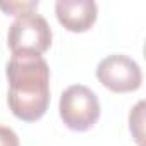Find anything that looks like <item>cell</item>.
Instances as JSON below:
<instances>
[{
    "label": "cell",
    "instance_id": "6",
    "mask_svg": "<svg viewBox=\"0 0 146 146\" xmlns=\"http://www.w3.org/2000/svg\"><path fill=\"white\" fill-rule=\"evenodd\" d=\"M143 122H144V102H137L134 108H131L129 113V129L134 137V141L143 146Z\"/></svg>",
    "mask_w": 146,
    "mask_h": 146
},
{
    "label": "cell",
    "instance_id": "8",
    "mask_svg": "<svg viewBox=\"0 0 146 146\" xmlns=\"http://www.w3.org/2000/svg\"><path fill=\"white\" fill-rule=\"evenodd\" d=\"M0 146H21L17 134L7 125H0Z\"/></svg>",
    "mask_w": 146,
    "mask_h": 146
},
{
    "label": "cell",
    "instance_id": "4",
    "mask_svg": "<svg viewBox=\"0 0 146 146\" xmlns=\"http://www.w3.org/2000/svg\"><path fill=\"white\" fill-rule=\"evenodd\" d=\"M96 79L113 93H132L143 83V72L127 55H108L96 67Z\"/></svg>",
    "mask_w": 146,
    "mask_h": 146
},
{
    "label": "cell",
    "instance_id": "3",
    "mask_svg": "<svg viewBox=\"0 0 146 146\" xmlns=\"http://www.w3.org/2000/svg\"><path fill=\"white\" fill-rule=\"evenodd\" d=\"M7 45L12 55L45 53L52 45V29L48 21L36 12H28L17 17L9 28Z\"/></svg>",
    "mask_w": 146,
    "mask_h": 146
},
{
    "label": "cell",
    "instance_id": "1",
    "mask_svg": "<svg viewBox=\"0 0 146 146\" xmlns=\"http://www.w3.org/2000/svg\"><path fill=\"white\" fill-rule=\"evenodd\" d=\"M7 103L23 122L40 120L50 105V67L41 55L16 53L7 62Z\"/></svg>",
    "mask_w": 146,
    "mask_h": 146
},
{
    "label": "cell",
    "instance_id": "7",
    "mask_svg": "<svg viewBox=\"0 0 146 146\" xmlns=\"http://www.w3.org/2000/svg\"><path fill=\"white\" fill-rule=\"evenodd\" d=\"M38 2H0V9H2L5 14H11V16H16V17H21L28 12H35L38 9Z\"/></svg>",
    "mask_w": 146,
    "mask_h": 146
},
{
    "label": "cell",
    "instance_id": "5",
    "mask_svg": "<svg viewBox=\"0 0 146 146\" xmlns=\"http://www.w3.org/2000/svg\"><path fill=\"white\" fill-rule=\"evenodd\" d=\"M55 16L67 31L84 33L96 23L98 7L93 0H58Z\"/></svg>",
    "mask_w": 146,
    "mask_h": 146
},
{
    "label": "cell",
    "instance_id": "2",
    "mask_svg": "<svg viewBox=\"0 0 146 146\" xmlns=\"http://www.w3.org/2000/svg\"><path fill=\"white\" fill-rule=\"evenodd\" d=\"M58 113L67 129L84 132L100 119V100L93 90L84 84H72L60 95Z\"/></svg>",
    "mask_w": 146,
    "mask_h": 146
}]
</instances>
